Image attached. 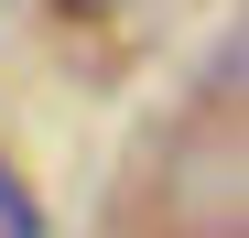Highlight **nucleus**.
<instances>
[{
	"label": "nucleus",
	"instance_id": "f257e3e1",
	"mask_svg": "<svg viewBox=\"0 0 249 238\" xmlns=\"http://www.w3.org/2000/svg\"><path fill=\"white\" fill-rule=\"evenodd\" d=\"M0 238H44V206L22 195V173L0 163Z\"/></svg>",
	"mask_w": 249,
	"mask_h": 238
}]
</instances>
